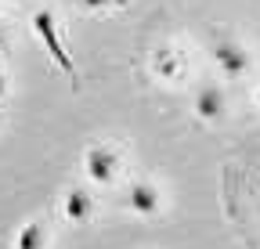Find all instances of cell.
I'll return each mask as SVG.
<instances>
[{"label": "cell", "instance_id": "9", "mask_svg": "<svg viewBox=\"0 0 260 249\" xmlns=\"http://www.w3.org/2000/svg\"><path fill=\"white\" fill-rule=\"evenodd\" d=\"M80 4H83V8H90V11H105L112 0H80Z\"/></svg>", "mask_w": 260, "mask_h": 249}, {"label": "cell", "instance_id": "8", "mask_svg": "<svg viewBox=\"0 0 260 249\" xmlns=\"http://www.w3.org/2000/svg\"><path fill=\"white\" fill-rule=\"evenodd\" d=\"M15 249H47V228H44V221L22 224V231L15 238Z\"/></svg>", "mask_w": 260, "mask_h": 249}, {"label": "cell", "instance_id": "11", "mask_svg": "<svg viewBox=\"0 0 260 249\" xmlns=\"http://www.w3.org/2000/svg\"><path fill=\"white\" fill-rule=\"evenodd\" d=\"M0 47H4V29H0Z\"/></svg>", "mask_w": 260, "mask_h": 249}, {"label": "cell", "instance_id": "2", "mask_svg": "<svg viewBox=\"0 0 260 249\" xmlns=\"http://www.w3.org/2000/svg\"><path fill=\"white\" fill-rule=\"evenodd\" d=\"M32 29H37L40 44L47 47V54L54 58V65H58L65 76H73V80H76V61L69 58V51H65V44H61V37H58L54 15H51V11H37V15H32Z\"/></svg>", "mask_w": 260, "mask_h": 249}, {"label": "cell", "instance_id": "6", "mask_svg": "<svg viewBox=\"0 0 260 249\" xmlns=\"http://www.w3.org/2000/svg\"><path fill=\"white\" fill-rule=\"evenodd\" d=\"M61 213L69 224H87L94 217V195L83 192V188H69L65 192V202H61Z\"/></svg>", "mask_w": 260, "mask_h": 249}, {"label": "cell", "instance_id": "4", "mask_svg": "<svg viewBox=\"0 0 260 249\" xmlns=\"http://www.w3.org/2000/svg\"><path fill=\"white\" fill-rule=\"evenodd\" d=\"M191 109H195V116H199L203 123H217V119H224V112H228V94H224V87H217V83H203L199 90H195Z\"/></svg>", "mask_w": 260, "mask_h": 249}, {"label": "cell", "instance_id": "1", "mask_svg": "<svg viewBox=\"0 0 260 249\" xmlns=\"http://www.w3.org/2000/svg\"><path fill=\"white\" fill-rule=\"evenodd\" d=\"M210 54H213L217 69H220L228 80H242V76L249 73V51H246L235 37L220 33V29H213V37H210Z\"/></svg>", "mask_w": 260, "mask_h": 249}, {"label": "cell", "instance_id": "3", "mask_svg": "<svg viewBox=\"0 0 260 249\" xmlns=\"http://www.w3.org/2000/svg\"><path fill=\"white\" fill-rule=\"evenodd\" d=\"M83 170L94 184H112L116 173H119V155L109 145H90L83 152Z\"/></svg>", "mask_w": 260, "mask_h": 249}, {"label": "cell", "instance_id": "5", "mask_svg": "<svg viewBox=\"0 0 260 249\" xmlns=\"http://www.w3.org/2000/svg\"><path fill=\"white\" fill-rule=\"evenodd\" d=\"M126 206L134 209L138 217H155V213L162 209V195H159L155 184L134 181V184H130V192H126Z\"/></svg>", "mask_w": 260, "mask_h": 249}, {"label": "cell", "instance_id": "10", "mask_svg": "<svg viewBox=\"0 0 260 249\" xmlns=\"http://www.w3.org/2000/svg\"><path fill=\"white\" fill-rule=\"evenodd\" d=\"M4 94H8V76L0 73V101H4Z\"/></svg>", "mask_w": 260, "mask_h": 249}, {"label": "cell", "instance_id": "7", "mask_svg": "<svg viewBox=\"0 0 260 249\" xmlns=\"http://www.w3.org/2000/svg\"><path fill=\"white\" fill-rule=\"evenodd\" d=\"M152 73H155L159 80H177V76H181V58H177V51H174V47H159L155 58H152Z\"/></svg>", "mask_w": 260, "mask_h": 249}]
</instances>
